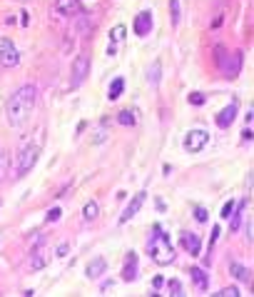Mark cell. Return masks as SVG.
I'll use <instances>...</instances> for the list:
<instances>
[{
    "instance_id": "cell-26",
    "label": "cell",
    "mask_w": 254,
    "mask_h": 297,
    "mask_svg": "<svg viewBox=\"0 0 254 297\" xmlns=\"http://www.w3.org/2000/svg\"><path fill=\"white\" fill-rule=\"evenodd\" d=\"M234 205H237V202H234V200H227V202H224V207H222V212H219V215H222V217H229V215H232V212H234Z\"/></svg>"
},
{
    "instance_id": "cell-12",
    "label": "cell",
    "mask_w": 254,
    "mask_h": 297,
    "mask_svg": "<svg viewBox=\"0 0 254 297\" xmlns=\"http://www.w3.org/2000/svg\"><path fill=\"white\" fill-rule=\"evenodd\" d=\"M55 10H58L60 15H65V18L85 13V8H83L80 0H58V3H55Z\"/></svg>"
},
{
    "instance_id": "cell-19",
    "label": "cell",
    "mask_w": 254,
    "mask_h": 297,
    "mask_svg": "<svg viewBox=\"0 0 254 297\" xmlns=\"http://www.w3.org/2000/svg\"><path fill=\"white\" fill-rule=\"evenodd\" d=\"M117 122L125 125V127H132V125L137 122V115H135L132 110H122V112H117Z\"/></svg>"
},
{
    "instance_id": "cell-29",
    "label": "cell",
    "mask_w": 254,
    "mask_h": 297,
    "mask_svg": "<svg viewBox=\"0 0 254 297\" xmlns=\"http://www.w3.org/2000/svg\"><path fill=\"white\" fill-rule=\"evenodd\" d=\"M189 102H192V105H204V95H202V93H192V95H189Z\"/></svg>"
},
{
    "instance_id": "cell-31",
    "label": "cell",
    "mask_w": 254,
    "mask_h": 297,
    "mask_svg": "<svg viewBox=\"0 0 254 297\" xmlns=\"http://www.w3.org/2000/svg\"><path fill=\"white\" fill-rule=\"evenodd\" d=\"M219 232H222L219 227H214V230H212V237H209V247H214V245H217V240H219Z\"/></svg>"
},
{
    "instance_id": "cell-10",
    "label": "cell",
    "mask_w": 254,
    "mask_h": 297,
    "mask_svg": "<svg viewBox=\"0 0 254 297\" xmlns=\"http://www.w3.org/2000/svg\"><path fill=\"white\" fill-rule=\"evenodd\" d=\"M145 198H147V193H137L130 202H127V207L122 210V215H120V225H125V222H130L137 212H140V207H142V202H145Z\"/></svg>"
},
{
    "instance_id": "cell-20",
    "label": "cell",
    "mask_w": 254,
    "mask_h": 297,
    "mask_svg": "<svg viewBox=\"0 0 254 297\" xmlns=\"http://www.w3.org/2000/svg\"><path fill=\"white\" fill-rule=\"evenodd\" d=\"M147 83H150V85H157V83H160V63H152V65L147 68Z\"/></svg>"
},
{
    "instance_id": "cell-4",
    "label": "cell",
    "mask_w": 254,
    "mask_h": 297,
    "mask_svg": "<svg viewBox=\"0 0 254 297\" xmlns=\"http://www.w3.org/2000/svg\"><path fill=\"white\" fill-rule=\"evenodd\" d=\"M207 142H209V132H207V130H202V127L189 130V132L184 135V150H187V153H199V150H204Z\"/></svg>"
},
{
    "instance_id": "cell-21",
    "label": "cell",
    "mask_w": 254,
    "mask_h": 297,
    "mask_svg": "<svg viewBox=\"0 0 254 297\" xmlns=\"http://www.w3.org/2000/svg\"><path fill=\"white\" fill-rule=\"evenodd\" d=\"M169 20L172 25L179 23V0H169Z\"/></svg>"
},
{
    "instance_id": "cell-17",
    "label": "cell",
    "mask_w": 254,
    "mask_h": 297,
    "mask_svg": "<svg viewBox=\"0 0 254 297\" xmlns=\"http://www.w3.org/2000/svg\"><path fill=\"white\" fill-rule=\"evenodd\" d=\"M97 215H100V205H97L95 200L85 202V207H83V220H85V222H92Z\"/></svg>"
},
{
    "instance_id": "cell-22",
    "label": "cell",
    "mask_w": 254,
    "mask_h": 297,
    "mask_svg": "<svg viewBox=\"0 0 254 297\" xmlns=\"http://www.w3.org/2000/svg\"><path fill=\"white\" fill-rule=\"evenodd\" d=\"M122 38H125V25H117V28H112V33H110V40H112V43H115V40L120 43Z\"/></svg>"
},
{
    "instance_id": "cell-30",
    "label": "cell",
    "mask_w": 254,
    "mask_h": 297,
    "mask_svg": "<svg viewBox=\"0 0 254 297\" xmlns=\"http://www.w3.org/2000/svg\"><path fill=\"white\" fill-rule=\"evenodd\" d=\"M194 220H197V222H207V210H204V207H197V210H194Z\"/></svg>"
},
{
    "instance_id": "cell-14",
    "label": "cell",
    "mask_w": 254,
    "mask_h": 297,
    "mask_svg": "<svg viewBox=\"0 0 254 297\" xmlns=\"http://www.w3.org/2000/svg\"><path fill=\"white\" fill-rule=\"evenodd\" d=\"M105 270H107V260L105 257H92L85 267V275H87V280H97V277L105 275Z\"/></svg>"
},
{
    "instance_id": "cell-1",
    "label": "cell",
    "mask_w": 254,
    "mask_h": 297,
    "mask_svg": "<svg viewBox=\"0 0 254 297\" xmlns=\"http://www.w3.org/2000/svg\"><path fill=\"white\" fill-rule=\"evenodd\" d=\"M35 105H38V88H35V85H23V88H18V90L10 95L8 105H5V117H8V122H10L13 127L23 125V122L33 115Z\"/></svg>"
},
{
    "instance_id": "cell-33",
    "label": "cell",
    "mask_w": 254,
    "mask_h": 297,
    "mask_svg": "<svg viewBox=\"0 0 254 297\" xmlns=\"http://www.w3.org/2000/svg\"><path fill=\"white\" fill-rule=\"evenodd\" d=\"M43 265H45V260H43V257H38V255H35V257H33V267H35V270H38V267H43Z\"/></svg>"
},
{
    "instance_id": "cell-23",
    "label": "cell",
    "mask_w": 254,
    "mask_h": 297,
    "mask_svg": "<svg viewBox=\"0 0 254 297\" xmlns=\"http://www.w3.org/2000/svg\"><path fill=\"white\" fill-rule=\"evenodd\" d=\"M60 215H63V210H60V207H50V210H48V215H45V222H55V220H60Z\"/></svg>"
},
{
    "instance_id": "cell-5",
    "label": "cell",
    "mask_w": 254,
    "mask_h": 297,
    "mask_svg": "<svg viewBox=\"0 0 254 297\" xmlns=\"http://www.w3.org/2000/svg\"><path fill=\"white\" fill-rule=\"evenodd\" d=\"M87 73H90V58H87V55H78V58L73 60L70 88H78V85H83V83H85V78H87Z\"/></svg>"
},
{
    "instance_id": "cell-8",
    "label": "cell",
    "mask_w": 254,
    "mask_h": 297,
    "mask_svg": "<svg viewBox=\"0 0 254 297\" xmlns=\"http://www.w3.org/2000/svg\"><path fill=\"white\" fill-rule=\"evenodd\" d=\"M132 30L137 38H147L152 33V13L150 10H142L135 15V23H132Z\"/></svg>"
},
{
    "instance_id": "cell-15",
    "label": "cell",
    "mask_w": 254,
    "mask_h": 297,
    "mask_svg": "<svg viewBox=\"0 0 254 297\" xmlns=\"http://www.w3.org/2000/svg\"><path fill=\"white\" fill-rule=\"evenodd\" d=\"M189 277H192V282H194V287H197V290H202V292H204V290L209 287V280H207V275H204V270H202V267H192V270H189Z\"/></svg>"
},
{
    "instance_id": "cell-9",
    "label": "cell",
    "mask_w": 254,
    "mask_h": 297,
    "mask_svg": "<svg viewBox=\"0 0 254 297\" xmlns=\"http://www.w3.org/2000/svg\"><path fill=\"white\" fill-rule=\"evenodd\" d=\"M179 242H182V247H184L187 255H192V257H199V255H202V240H199L197 232H182V235H179Z\"/></svg>"
},
{
    "instance_id": "cell-7",
    "label": "cell",
    "mask_w": 254,
    "mask_h": 297,
    "mask_svg": "<svg viewBox=\"0 0 254 297\" xmlns=\"http://www.w3.org/2000/svg\"><path fill=\"white\" fill-rule=\"evenodd\" d=\"M219 68H222V73H224L227 80H234V78L239 75V70H242V53H239V50L229 53V60H222Z\"/></svg>"
},
{
    "instance_id": "cell-34",
    "label": "cell",
    "mask_w": 254,
    "mask_h": 297,
    "mask_svg": "<svg viewBox=\"0 0 254 297\" xmlns=\"http://www.w3.org/2000/svg\"><path fill=\"white\" fill-rule=\"evenodd\" d=\"M20 3H28V0H20Z\"/></svg>"
},
{
    "instance_id": "cell-3",
    "label": "cell",
    "mask_w": 254,
    "mask_h": 297,
    "mask_svg": "<svg viewBox=\"0 0 254 297\" xmlns=\"http://www.w3.org/2000/svg\"><path fill=\"white\" fill-rule=\"evenodd\" d=\"M38 158H40V147L38 145H25L23 150L18 153V163H15V175L18 178H25L35 165H38Z\"/></svg>"
},
{
    "instance_id": "cell-28",
    "label": "cell",
    "mask_w": 254,
    "mask_h": 297,
    "mask_svg": "<svg viewBox=\"0 0 254 297\" xmlns=\"http://www.w3.org/2000/svg\"><path fill=\"white\" fill-rule=\"evenodd\" d=\"M68 252H70V245H68V242H60V245H58V250H55V255H58V257H68Z\"/></svg>"
},
{
    "instance_id": "cell-18",
    "label": "cell",
    "mask_w": 254,
    "mask_h": 297,
    "mask_svg": "<svg viewBox=\"0 0 254 297\" xmlns=\"http://www.w3.org/2000/svg\"><path fill=\"white\" fill-rule=\"evenodd\" d=\"M122 93H125V78H115V80L110 83V93H107V98H110V100H117Z\"/></svg>"
},
{
    "instance_id": "cell-27",
    "label": "cell",
    "mask_w": 254,
    "mask_h": 297,
    "mask_svg": "<svg viewBox=\"0 0 254 297\" xmlns=\"http://www.w3.org/2000/svg\"><path fill=\"white\" fill-rule=\"evenodd\" d=\"M229 217H232V232H237V230H239V225H242V212H237V215L232 212Z\"/></svg>"
},
{
    "instance_id": "cell-13",
    "label": "cell",
    "mask_w": 254,
    "mask_h": 297,
    "mask_svg": "<svg viewBox=\"0 0 254 297\" xmlns=\"http://www.w3.org/2000/svg\"><path fill=\"white\" fill-rule=\"evenodd\" d=\"M237 112H239V105L237 102H229L222 112H217V117H214V122H217V127H229L232 122H234V117H237Z\"/></svg>"
},
{
    "instance_id": "cell-25",
    "label": "cell",
    "mask_w": 254,
    "mask_h": 297,
    "mask_svg": "<svg viewBox=\"0 0 254 297\" xmlns=\"http://www.w3.org/2000/svg\"><path fill=\"white\" fill-rule=\"evenodd\" d=\"M217 295H219V297H239L242 292H239L237 287H224V290H219Z\"/></svg>"
},
{
    "instance_id": "cell-6",
    "label": "cell",
    "mask_w": 254,
    "mask_h": 297,
    "mask_svg": "<svg viewBox=\"0 0 254 297\" xmlns=\"http://www.w3.org/2000/svg\"><path fill=\"white\" fill-rule=\"evenodd\" d=\"M18 63H20V53H18V48L13 45V40L0 38V65L15 68Z\"/></svg>"
},
{
    "instance_id": "cell-11",
    "label": "cell",
    "mask_w": 254,
    "mask_h": 297,
    "mask_svg": "<svg viewBox=\"0 0 254 297\" xmlns=\"http://www.w3.org/2000/svg\"><path fill=\"white\" fill-rule=\"evenodd\" d=\"M137 267H140L137 252H127L125 255V265H122V280L125 282H135L137 280Z\"/></svg>"
},
{
    "instance_id": "cell-2",
    "label": "cell",
    "mask_w": 254,
    "mask_h": 297,
    "mask_svg": "<svg viewBox=\"0 0 254 297\" xmlns=\"http://www.w3.org/2000/svg\"><path fill=\"white\" fill-rule=\"evenodd\" d=\"M152 232H155V235H152V240H150V245H147V252H150L152 262H157L160 267L172 265V262H174V247H172L169 237L162 232V227H155Z\"/></svg>"
},
{
    "instance_id": "cell-24",
    "label": "cell",
    "mask_w": 254,
    "mask_h": 297,
    "mask_svg": "<svg viewBox=\"0 0 254 297\" xmlns=\"http://www.w3.org/2000/svg\"><path fill=\"white\" fill-rule=\"evenodd\" d=\"M167 287H169V295H174V297L182 295V282H179V280H169Z\"/></svg>"
},
{
    "instance_id": "cell-32",
    "label": "cell",
    "mask_w": 254,
    "mask_h": 297,
    "mask_svg": "<svg viewBox=\"0 0 254 297\" xmlns=\"http://www.w3.org/2000/svg\"><path fill=\"white\" fill-rule=\"evenodd\" d=\"M162 285H165V277H160V275H157V277H152V290H157V292H160V287H162Z\"/></svg>"
},
{
    "instance_id": "cell-16",
    "label": "cell",
    "mask_w": 254,
    "mask_h": 297,
    "mask_svg": "<svg viewBox=\"0 0 254 297\" xmlns=\"http://www.w3.org/2000/svg\"><path fill=\"white\" fill-rule=\"evenodd\" d=\"M229 275H232L234 280H239V282H249V280H252L249 267H244V265H239V262H232V265H229Z\"/></svg>"
}]
</instances>
